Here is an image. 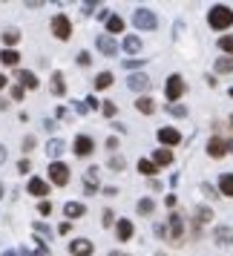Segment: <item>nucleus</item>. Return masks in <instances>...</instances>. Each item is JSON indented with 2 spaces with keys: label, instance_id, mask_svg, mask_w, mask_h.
<instances>
[{
  "label": "nucleus",
  "instance_id": "f257e3e1",
  "mask_svg": "<svg viewBox=\"0 0 233 256\" xmlns=\"http://www.w3.org/2000/svg\"><path fill=\"white\" fill-rule=\"evenodd\" d=\"M208 24H210V29H230L233 9H228V6H213L208 12Z\"/></svg>",
  "mask_w": 233,
  "mask_h": 256
},
{
  "label": "nucleus",
  "instance_id": "f03ea898",
  "mask_svg": "<svg viewBox=\"0 0 233 256\" xmlns=\"http://www.w3.org/2000/svg\"><path fill=\"white\" fill-rule=\"evenodd\" d=\"M132 24H136V29L152 32V29L158 26V18H156V12H150V9H136V12H132Z\"/></svg>",
  "mask_w": 233,
  "mask_h": 256
},
{
  "label": "nucleus",
  "instance_id": "7ed1b4c3",
  "mask_svg": "<svg viewBox=\"0 0 233 256\" xmlns=\"http://www.w3.org/2000/svg\"><path fill=\"white\" fill-rule=\"evenodd\" d=\"M49 182L58 187H66L70 184V167L64 162H52L49 164Z\"/></svg>",
  "mask_w": 233,
  "mask_h": 256
},
{
  "label": "nucleus",
  "instance_id": "20e7f679",
  "mask_svg": "<svg viewBox=\"0 0 233 256\" xmlns=\"http://www.w3.org/2000/svg\"><path fill=\"white\" fill-rule=\"evenodd\" d=\"M182 236H184V219L178 213H170V219H167V239H173V244H178Z\"/></svg>",
  "mask_w": 233,
  "mask_h": 256
},
{
  "label": "nucleus",
  "instance_id": "39448f33",
  "mask_svg": "<svg viewBox=\"0 0 233 256\" xmlns=\"http://www.w3.org/2000/svg\"><path fill=\"white\" fill-rule=\"evenodd\" d=\"M164 92H167V101L176 104V101L184 95V81H182V75H170V78H167V86H164Z\"/></svg>",
  "mask_w": 233,
  "mask_h": 256
},
{
  "label": "nucleus",
  "instance_id": "423d86ee",
  "mask_svg": "<svg viewBox=\"0 0 233 256\" xmlns=\"http://www.w3.org/2000/svg\"><path fill=\"white\" fill-rule=\"evenodd\" d=\"M228 152H233V141H224V138H219V136H213V138L208 141V156L222 158V156H228Z\"/></svg>",
  "mask_w": 233,
  "mask_h": 256
},
{
  "label": "nucleus",
  "instance_id": "0eeeda50",
  "mask_svg": "<svg viewBox=\"0 0 233 256\" xmlns=\"http://www.w3.org/2000/svg\"><path fill=\"white\" fill-rule=\"evenodd\" d=\"M52 35L60 38V40H70L72 24H70V18H66V14H55V18H52Z\"/></svg>",
  "mask_w": 233,
  "mask_h": 256
},
{
  "label": "nucleus",
  "instance_id": "6e6552de",
  "mask_svg": "<svg viewBox=\"0 0 233 256\" xmlns=\"http://www.w3.org/2000/svg\"><path fill=\"white\" fill-rule=\"evenodd\" d=\"M127 86L130 90H136V92H144V90H150V75H144V72H132V75H127Z\"/></svg>",
  "mask_w": 233,
  "mask_h": 256
},
{
  "label": "nucleus",
  "instance_id": "1a4fd4ad",
  "mask_svg": "<svg viewBox=\"0 0 233 256\" xmlns=\"http://www.w3.org/2000/svg\"><path fill=\"white\" fill-rule=\"evenodd\" d=\"M101 187H98V167H90L86 173H84V193L86 196H95Z\"/></svg>",
  "mask_w": 233,
  "mask_h": 256
},
{
  "label": "nucleus",
  "instance_id": "9d476101",
  "mask_svg": "<svg viewBox=\"0 0 233 256\" xmlns=\"http://www.w3.org/2000/svg\"><path fill=\"white\" fill-rule=\"evenodd\" d=\"M158 141H162L164 147L170 150V147H176V144L182 141V132H178V130H173V127H162V130H158Z\"/></svg>",
  "mask_w": 233,
  "mask_h": 256
},
{
  "label": "nucleus",
  "instance_id": "9b49d317",
  "mask_svg": "<svg viewBox=\"0 0 233 256\" xmlns=\"http://www.w3.org/2000/svg\"><path fill=\"white\" fill-rule=\"evenodd\" d=\"M132 233H136V228H132V222H130V219H118L116 222V239L130 242V239H132Z\"/></svg>",
  "mask_w": 233,
  "mask_h": 256
},
{
  "label": "nucleus",
  "instance_id": "f8f14e48",
  "mask_svg": "<svg viewBox=\"0 0 233 256\" xmlns=\"http://www.w3.org/2000/svg\"><path fill=\"white\" fill-rule=\"evenodd\" d=\"M70 254L72 256H92V242H90V239H72Z\"/></svg>",
  "mask_w": 233,
  "mask_h": 256
},
{
  "label": "nucleus",
  "instance_id": "ddd939ff",
  "mask_svg": "<svg viewBox=\"0 0 233 256\" xmlns=\"http://www.w3.org/2000/svg\"><path fill=\"white\" fill-rule=\"evenodd\" d=\"M72 150H75V156H90V152L95 150V141L90 138V136H78L75 144H72Z\"/></svg>",
  "mask_w": 233,
  "mask_h": 256
},
{
  "label": "nucleus",
  "instance_id": "4468645a",
  "mask_svg": "<svg viewBox=\"0 0 233 256\" xmlns=\"http://www.w3.org/2000/svg\"><path fill=\"white\" fill-rule=\"evenodd\" d=\"M95 46L101 49V55H116V52H118V44L110 35H98V38H95Z\"/></svg>",
  "mask_w": 233,
  "mask_h": 256
},
{
  "label": "nucleus",
  "instance_id": "2eb2a0df",
  "mask_svg": "<svg viewBox=\"0 0 233 256\" xmlns=\"http://www.w3.org/2000/svg\"><path fill=\"white\" fill-rule=\"evenodd\" d=\"M26 190H29L32 196L44 198V196H46V193H49V184H46V182H44V178H35V176H32V178H29V184H26Z\"/></svg>",
  "mask_w": 233,
  "mask_h": 256
},
{
  "label": "nucleus",
  "instance_id": "dca6fc26",
  "mask_svg": "<svg viewBox=\"0 0 233 256\" xmlns=\"http://www.w3.org/2000/svg\"><path fill=\"white\" fill-rule=\"evenodd\" d=\"M32 244H35V248H24V250H20V256H49L46 244H44V239H40V236H32Z\"/></svg>",
  "mask_w": 233,
  "mask_h": 256
},
{
  "label": "nucleus",
  "instance_id": "f3484780",
  "mask_svg": "<svg viewBox=\"0 0 233 256\" xmlns=\"http://www.w3.org/2000/svg\"><path fill=\"white\" fill-rule=\"evenodd\" d=\"M213 239H216V244H233V228L219 224V228L213 230Z\"/></svg>",
  "mask_w": 233,
  "mask_h": 256
},
{
  "label": "nucleus",
  "instance_id": "a211bd4d",
  "mask_svg": "<svg viewBox=\"0 0 233 256\" xmlns=\"http://www.w3.org/2000/svg\"><path fill=\"white\" fill-rule=\"evenodd\" d=\"M152 164H156V167H170V164H173V150H167V147L156 150L152 152Z\"/></svg>",
  "mask_w": 233,
  "mask_h": 256
},
{
  "label": "nucleus",
  "instance_id": "6ab92c4d",
  "mask_svg": "<svg viewBox=\"0 0 233 256\" xmlns=\"http://www.w3.org/2000/svg\"><path fill=\"white\" fill-rule=\"evenodd\" d=\"M14 75H18V81H20V86H24V90H38V78L29 70H18Z\"/></svg>",
  "mask_w": 233,
  "mask_h": 256
},
{
  "label": "nucleus",
  "instance_id": "aec40b11",
  "mask_svg": "<svg viewBox=\"0 0 233 256\" xmlns=\"http://www.w3.org/2000/svg\"><path fill=\"white\" fill-rule=\"evenodd\" d=\"M64 213H66V219H81L84 213H86V208H84L81 202H66L64 204Z\"/></svg>",
  "mask_w": 233,
  "mask_h": 256
},
{
  "label": "nucleus",
  "instance_id": "412c9836",
  "mask_svg": "<svg viewBox=\"0 0 233 256\" xmlns=\"http://www.w3.org/2000/svg\"><path fill=\"white\" fill-rule=\"evenodd\" d=\"M49 90H52V95H66V84H64V75L60 72H55L52 78H49Z\"/></svg>",
  "mask_w": 233,
  "mask_h": 256
},
{
  "label": "nucleus",
  "instance_id": "4be33fe9",
  "mask_svg": "<svg viewBox=\"0 0 233 256\" xmlns=\"http://www.w3.org/2000/svg\"><path fill=\"white\" fill-rule=\"evenodd\" d=\"M118 32H124V20H121L118 14H110V20H106V35L112 38V35H118Z\"/></svg>",
  "mask_w": 233,
  "mask_h": 256
},
{
  "label": "nucleus",
  "instance_id": "5701e85b",
  "mask_svg": "<svg viewBox=\"0 0 233 256\" xmlns=\"http://www.w3.org/2000/svg\"><path fill=\"white\" fill-rule=\"evenodd\" d=\"M219 190L224 193V196L233 198V173H222L219 176Z\"/></svg>",
  "mask_w": 233,
  "mask_h": 256
},
{
  "label": "nucleus",
  "instance_id": "b1692460",
  "mask_svg": "<svg viewBox=\"0 0 233 256\" xmlns=\"http://www.w3.org/2000/svg\"><path fill=\"white\" fill-rule=\"evenodd\" d=\"M60 152H64V141H60V138H52V141L46 144V156L52 158V162H58Z\"/></svg>",
  "mask_w": 233,
  "mask_h": 256
},
{
  "label": "nucleus",
  "instance_id": "393cba45",
  "mask_svg": "<svg viewBox=\"0 0 233 256\" xmlns=\"http://www.w3.org/2000/svg\"><path fill=\"white\" fill-rule=\"evenodd\" d=\"M124 52H130V55H138V52H141V38H136V35L124 38Z\"/></svg>",
  "mask_w": 233,
  "mask_h": 256
},
{
  "label": "nucleus",
  "instance_id": "a878e982",
  "mask_svg": "<svg viewBox=\"0 0 233 256\" xmlns=\"http://www.w3.org/2000/svg\"><path fill=\"white\" fill-rule=\"evenodd\" d=\"M18 60H20V55H18L14 49H6V52H0V64H6V66H18Z\"/></svg>",
  "mask_w": 233,
  "mask_h": 256
},
{
  "label": "nucleus",
  "instance_id": "bb28decb",
  "mask_svg": "<svg viewBox=\"0 0 233 256\" xmlns=\"http://www.w3.org/2000/svg\"><path fill=\"white\" fill-rule=\"evenodd\" d=\"M193 216H196V224L202 228V224H208V222L213 219V210H210V208H196V213H193Z\"/></svg>",
  "mask_w": 233,
  "mask_h": 256
},
{
  "label": "nucleus",
  "instance_id": "cd10ccee",
  "mask_svg": "<svg viewBox=\"0 0 233 256\" xmlns=\"http://www.w3.org/2000/svg\"><path fill=\"white\" fill-rule=\"evenodd\" d=\"M138 213L141 216H152V213H156V202H152V198H141L138 202Z\"/></svg>",
  "mask_w": 233,
  "mask_h": 256
},
{
  "label": "nucleus",
  "instance_id": "c85d7f7f",
  "mask_svg": "<svg viewBox=\"0 0 233 256\" xmlns=\"http://www.w3.org/2000/svg\"><path fill=\"white\" fill-rule=\"evenodd\" d=\"M136 106H138V112H144V116L156 112V104H152V98H138V101H136Z\"/></svg>",
  "mask_w": 233,
  "mask_h": 256
},
{
  "label": "nucleus",
  "instance_id": "c756f323",
  "mask_svg": "<svg viewBox=\"0 0 233 256\" xmlns=\"http://www.w3.org/2000/svg\"><path fill=\"white\" fill-rule=\"evenodd\" d=\"M138 170H141L144 176H156V173H158V167L152 164V158H141V162H138Z\"/></svg>",
  "mask_w": 233,
  "mask_h": 256
},
{
  "label": "nucleus",
  "instance_id": "7c9ffc66",
  "mask_svg": "<svg viewBox=\"0 0 233 256\" xmlns=\"http://www.w3.org/2000/svg\"><path fill=\"white\" fill-rule=\"evenodd\" d=\"M219 49L228 52V58H233V35H222L219 38Z\"/></svg>",
  "mask_w": 233,
  "mask_h": 256
},
{
  "label": "nucleus",
  "instance_id": "2f4dec72",
  "mask_svg": "<svg viewBox=\"0 0 233 256\" xmlns=\"http://www.w3.org/2000/svg\"><path fill=\"white\" fill-rule=\"evenodd\" d=\"M216 72H219V75L233 72V58H228V55H224V58H219V60H216Z\"/></svg>",
  "mask_w": 233,
  "mask_h": 256
},
{
  "label": "nucleus",
  "instance_id": "473e14b6",
  "mask_svg": "<svg viewBox=\"0 0 233 256\" xmlns=\"http://www.w3.org/2000/svg\"><path fill=\"white\" fill-rule=\"evenodd\" d=\"M18 40H20V32H18V29H6V32H3V44H6V46H14Z\"/></svg>",
  "mask_w": 233,
  "mask_h": 256
},
{
  "label": "nucleus",
  "instance_id": "72a5a7b5",
  "mask_svg": "<svg viewBox=\"0 0 233 256\" xmlns=\"http://www.w3.org/2000/svg\"><path fill=\"white\" fill-rule=\"evenodd\" d=\"M106 86H112V75H110V72H101V75L95 78V90H106Z\"/></svg>",
  "mask_w": 233,
  "mask_h": 256
},
{
  "label": "nucleus",
  "instance_id": "f704fd0d",
  "mask_svg": "<svg viewBox=\"0 0 233 256\" xmlns=\"http://www.w3.org/2000/svg\"><path fill=\"white\" fill-rule=\"evenodd\" d=\"M167 110H170V116H176V118H187V106L184 104H170Z\"/></svg>",
  "mask_w": 233,
  "mask_h": 256
},
{
  "label": "nucleus",
  "instance_id": "c9c22d12",
  "mask_svg": "<svg viewBox=\"0 0 233 256\" xmlns=\"http://www.w3.org/2000/svg\"><path fill=\"white\" fill-rule=\"evenodd\" d=\"M124 167H127V162H124L121 156H112V158H110V170H116V173H121Z\"/></svg>",
  "mask_w": 233,
  "mask_h": 256
},
{
  "label": "nucleus",
  "instance_id": "e433bc0d",
  "mask_svg": "<svg viewBox=\"0 0 233 256\" xmlns=\"http://www.w3.org/2000/svg\"><path fill=\"white\" fill-rule=\"evenodd\" d=\"M124 66H127V70H141V66H144V60H141V58H130V60H124Z\"/></svg>",
  "mask_w": 233,
  "mask_h": 256
},
{
  "label": "nucleus",
  "instance_id": "4c0bfd02",
  "mask_svg": "<svg viewBox=\"0 0 233 256\" xmlns=\"http://www.w3.org/2000/svg\"><path fill=\"white\" fill-rule=\"evenodd\" d=\"M202 193H204L208 198H216V196H219V193H216V187H213V184H208V182L202 184Z\"/></svg>",
  "mask_w": 233,
  "mask_h": 256
},
{
  "label": "nucleus",
  "instance_id": "58836bf2",
  "mask_svg": "<svg viewBox=\"0 0 233 256\" xmlns=\"http://www.w3.org/2000/svg\"><path fill=\"white\" fill-rule=\"evenodd\" d=\"M101 110H104V116H106V118H112V116H116V112H118V106L112 104V101H106V104L101 106Z\"/></svg>",
  "mask_w": 233,
  "mask_h": 256
},
{
  "label": "nucleus",
  "instance_id": "ea45409f",
  "mask_svg": "<svg viewBox=\"0 0 233 256\" xmlns=\"http://www.w3.org/2000/svg\"><path fill=\"white\" fill-rule=\"evenodd\" d=\"M104 228H110V224H116V213H112V210H104Z\"/></svg>",
  "mask_w": 233,
  "mask_h": 256
},
{
  "label": "nucleus",
  "instance_id": "a19ab883",
  "mask_svg": "<svg viewBox=\"0 0 233 256\" xmlns=\"http://www.w3.org/2000/svg\"><path fill=\"white\" fill-rule=\"evenodd\" d=\"M24 95H26L24 86H12V98H14V101H24Z\"/></svg>",
  "mask_w": 233,
  "mask_h": 256
},
{
  "label": "nucleus",
  "instance_id": "79ce46f5",
  "mask_svg": "<svg viewBox=\"0 0 233 256\" xmlns=\"http://www.w3.org/2000/svg\"><path fill=\"white\" fill-rule=\"evenodd\" d=\"M32 230L44 233V236H49V233H52V230H49V228H46V224H44V222H35V224H32Z\"/></svg>",
  "mask_w": 233,
  "mask_h": 256
},
{
  "label": "nucleus",
  "instance_id": "37998d69",
  "mask_svg": "<svg viewBox=\"0 0 233 256\" xmlns=\"http://www.w3.org/2000/svg\"><path fill=\"white\" fill-rule=\"evenodd\" d=\"M95 6H98V3H95V0H90V3H84V6H81V12H84V14H92Z\"/></svg>",
  "mask_w": 233,
  "mask_h": 256
},
{
  "label": "nucleus",
  "instance_id": "c03bdc74",
  "mask_svg": "<svg viewBox=\"0 0 233 256\" xmlns=\"http://www.w3.org/2000/svg\"><path fill=\"white\" fill-rule=\"evenodd\" d=\"M38 213L49 216V213H52V204H49V202H40V204H38Z\"/></svg>",
  "mask_w": 233,
  "mask_h": 256
},
{
  "label": "nucleus",
  "instance_id": "a18cd8bd",
  "mask_svg": "<svg viewBox=\"0 0 233 256\" xmlns=\"http://www.w3.org/2000/svg\"><path fill=\"white\" fill-rule=\"evenodd\" d=\"M20 147H24V152H29V150H32V147H35V138H32V136H26V138H24V144H20Z\"/></svg>",
  "mask_w": 233,
  "mask_h": 256
},
{
  "label": "nucleus",
  "instance_id": "49530a36",
  "mask_svg": "<svg viewBox=\"0 0 233 256\" xmlns=\"http://www.w3.org/2000/svg\"><path fill=\"white\" fill-rule=\"evenodd\" d=\"M156 236L158 239H167V224H156Z\"/></svg>",
  "mask_w": 233,
  "mask_h": 256
},
{
  "label": "nucleus",
  "instance_id": "de8ad7c7",
  "mask_svg": "<svg viewBox=\"0 0 233 256\" xmlns=\"http://www.w3.org/2000/svg\"><path fill=\"white\" fill-rule=\"evenodd\" d=\"M78 64H81V66H90V64H92V58H90L86 52H81V55H78Z\"/></svg>",
  "mask_w": 233,
  "mask_h": 256
},
{
  "label": "nucleus",
  "instance_id": "09e8293b",
  "mask_svg": "<svg viewBox=\"0 0 233 256\" xmlns=\"http://www.w3.org/2000/svg\"><path fill=\"white\" fill-rule=\"evenodd\" d=\"M18 170H20V173H29V170H32V164H29V158H24V162L18 164Z\"/></svg>",
  "mask_w": 233,
  "mask_h": 256
},
{
  "label": "nucleus",
  "instance_id": "8fccbe9b",
  "mask_svg": "<svg viewBox=\"0 0 233 256\" xmlns=\"http://www.w3.org/2000/svg\"><path fill=\"white\" fill-rule=\"evenodd\" d=\"M116 147H118V138H116V136H112V138H106V150H116Z\"/></svg>",
  "mask_w": 233,
  "mask_h": 256
},
{
  "label": "nucleus",
  "instance_id": "3c124183",
  "mask_svg": "<svg viewBox=\"0 0 233 256\" xmlns=\"http://www.w3.org/2000/svg\"><path fill=\"white\" fill-rule=\"evenodd\" d=\"M164 204H167V208H176V196H173V193H170V196L164 198Z\"/></svg>",
  "mask_w": 233,
  "mask_h": 256
},
{
  "label": "nucleus",
  "instance_id": "603ef678",
  "mask_svg": "<svg viewBox=\"0 0 233 256\" xmlns=\"http://www.w3.org/2000/svg\"><path fill=\"white\" fill-rule=\"evenodd\" d=\"M6 162V147H3V144H0V164Z\"/></svg>",
  "mask_w": 233,
  "mask_h": 256
},
{
  "label": "nucleus",
  "instance_id": "864d4df0",
  "mask_svg": "<svg viewBox=\"0 0 233 256\" xmlns=\"http://www.w3.org/2000/svg\"><path fill=\"white\" fill-rule=\"evenodd\" d=\"M6 84H9V78H6V75H0V90H3Z\"/></svg>",
  "mask_w": 233,
  "mask_h": 256
},
{
  "label": "nucleus",
  "instance_id": "5fc2aeb1",
  "mask_svg": "<svg viewBox=\"0 0 233 256\" xmlns=\"http://www.w3.org/2000/svg\"><path fill=\"white\" fill-rule=\"evenodd\" d=\"M3 256H20V254H18V250H6Z\"/></svg>",
  "mask_w": 233,
  "mask_h": 256
},
{
  "label": "nucleus",
  "instance_id": "6e6d98bb",
  "mask_svg": "<svg viewBox=\"0 0 233 256\" xmlns=\"http://www.w3.org/2000/svg\"><path fill=\"white\" fill-rule=\"evenodd\" d=\"M110 256H130V254H121V250H112Z\"/></svg>",
  "mask_w": 233,
  "mask_h": 256
},
{
  "label": "nucleus",
  "instance_id": "4d7b16f0",
  "mask_svg": "<svg viewBox=\"0 0 233 256\" xmlns=\"http://www.w3.org/2000/svg\"><path fill=\"white\" fill-rule=\"evenodd\" d=\"M0 198H3V184H0Z\"/></svg>",
  "mask_w": 233,
  "mask_h": 256
},
{
  "label": "nucleus",
  "instance_id": "13d9d810",
  "mask_svg": "<svg viewBox=\"0 0 233 256\" xmlns=\"http://www.w3.org/2000/svg\"><path fill=\"white\" fill-rule=\"evenodd\" d=\"M228 95H230V98H233V86H230V92H228Z\"/></svg>",
  "mask_w": 233,
  "mask_h": 256
},
{
  "label": "nucleus",
  "instance_id": "bf43d9fd",
  "mask_svg": "<svg viewBox=\"0 0 233 256\" xmlns=\"http://www.w3.org/2000/svg\"><path fill=\"white\" fill-rule=\"evenodd\" d=\"M230 127H233V116H230Z\"/></svg>",
  "mask_w": 233,
  "mask_h": 256
}]
</instances>
